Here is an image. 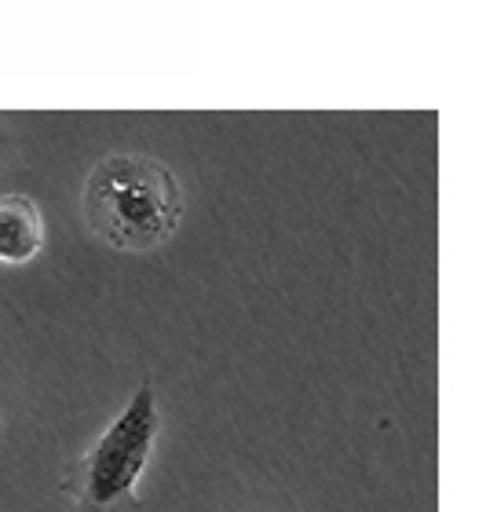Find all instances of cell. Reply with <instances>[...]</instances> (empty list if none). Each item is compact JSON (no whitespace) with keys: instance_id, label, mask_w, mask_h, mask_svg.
Instances as JSON below:
<instances>
[{"instance_id":"6da1fadb","label":"cell","mask_w":486,"mask_h":512,"mask_svg":"<svg viewBox=\"0 0 486 512\" xmlns=\"http://www.w3.org/2000/svg\"><path fill=\"white\" fill-rule=\"evenodd\" d=\"M85 220L92 235L121 253L165 246L183 220V191L158 158L110 154L88 172Z\"/></svg>"},{"instance_id":"7a4b0ae2","label":"cell","mask_w":486,"mask_h":512,"mask_svg":"<svg viewBox=\"0 0 486 512\" xmlns=\"http://www.w3.org/2000/svg\"><path fill=\"white\" fill-rule=\"evenodd\" d=\"M158 443V399L154 384L136 388L114 425L96 439V447L77 461L74 498L77 512H139V476Z\"/></svg>"},{"instance_id":"3957f363","label":"cell","mask_w":486,"mask_h":512,"mask_svg":"<svg viewBox=\"0 0 486 512\" xmlns=\"http://www.w3.org/2000/svg\"><path fill=\"white\" fill-rule=\"evenodd\" d=\"M44 246L41 209L26 194H0V264H26Z\"/></svg>"}]
</instances>
